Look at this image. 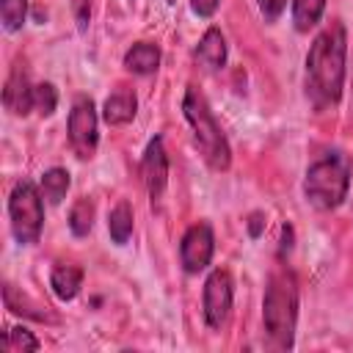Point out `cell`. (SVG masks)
Returning <instances> with one entry per match:
<instances>
[{
	"mask_svg": "<svg viewBox=\"0 0 353 353\" xmlns=\"http://www.w3.org/2000/svg\"><path fill=\"white\" fill-rule=\"evenodd\" d=\"M66 132H69V143L74 149V154L80 160H91L97 154L99 146V119H97V108L88 97H77L72 110H69V121H66Z\"/></svg>",
	"mask_w": 353,
	"mask_h": 353,
	"instance_id": "cell-6",
	"label": "cell"
},
{
	"mask_svg": "<svg viewBox=\"0 0 353 353\" xmlns=\"http://www.w3.org/2000/svg\"><path fill=\"white\" fill-rule=\"evenodd\" d=\"M141 174H143V185H146L149 201L154 207L163 199L165 188H168V154H165V146H163L160 135H154L146 143L143 157H141Z\"/></svg>",
	"mask_w": 353,
	"mask_h": 353,
	"instance_id": "cell-9",
	"label": "cell"
},
{
	"mask_svg": "<svg viewBox=\"0 0 353 353\" xmlns=\"http://www.w3.org/2000/svg\"><path fill=\"white\" fill-rule=\"evenodd\" d=\"M212 254H215V234H212V226H210L207 221L193 223V226L182 234V243H179V259H182L185 273H190V276L201 273V270L212 262Z\"/></svg>",
	"mask_w": 353,
	"mask_h": 353,
	"instance_id": "cell-8",
	"label": "cell"
},
{
	"mask_svg": "<svg viewBox=\"0 0 353 353\" xmlns=\"http://www.w3.org/2000/svg\"><path fill=\"white\" fill-rule=\"evenodd\" d=\"M165 3H171V6H174V3H176V0H165Z\"/></svg>",
	"mask_w": 353,
	"mask_h": 353,
	"instance_id": "cell-28",
	"label": "cell"
},
{
	"mask_svg": "<svg viewBox=\"0 0 353 353\" xmlns=\"http://www.w3.org/2000/svg\"><path fill=\"white\" fill-rule=\"evenodd\" d=\"M132 221H135L132 207H130V201L121 199L108 215V232H110V240L116 245H127V240L132 237Z\"/></svg>",
	"mask_w": 353,
	"mask_h": 353,
	"instance_id": "cell-15",
	"label": "cell"
},
{
	"mask_svg": "<svg viewBox=\"0 0 353 353\" xmlns=\"http://www.w3.org/2000/svg\"><path fill=\"white\" fill-rule=\"evenodd\" d=\"M182 116L193 130V141L212 171H226L232 165V146L199 85H188L182 97Z\"/></svg>",
	"mask_w": 353,
	"mask_h": 353,
	"instance_id": "cell-3",
	"label": "cell"
},
{
	"mask_svg": "<svg viewBox=\"0 0 353 353\" xmlns=\"http://www.w3.org/2000/svg\"><path fill=\"white\" fill-rule=\"evenodd\" d=\"M3 298H6V309L14 312V314H25V317H36V320H44L47 314L41 312L39 303H33L28 295H22L14 284H6L3 287Z\"/></svg>",
	"mask_w": 353,
	"mask_h": 353,
	"instance_id": "cell-19",
	"label": "cell"
},
{
	"mask_svg": "<svg viewBox=\"0 0 353 353\" xmlns=\"http://www.w3.org/2000/svg\"><path fill=\"white\" fill-rule=\"evenodd\" d=\"M69 185H72V176H69V171L61 168V165H52V168H47V171L41 174V193H44V199H47L50 204H61V201L66 199Z\"/></svg>",
	"mask_w": 353,
	"mask_h": 353,
	"instance_id": "cell-16",
	"label": "cell"
},
{
	"mask_svg": "<svg viewBox=\"0 0 353 353\" xmlns=\"http://www.w3.org/2000/svg\"><path fill=\"white\" fill-rule=\"evenodd\" d=\"M135 113H138V99H135V94L127 91V88L113 91V94L105 99V105H102V119H105L110 127H124V124H130V121L135 119Z\"/></svg>",
	"mask_w": 353,
	"mask_h": 353,
	"instance_id": "cell-12",
	"label": "cell"
},
{
	"mask_svg": "<svg viewBox=\"0 0 353 353\" xmlns=\"http://www.w3.org/2000/svg\"><path fill=\"white\" fill-rule=\"evenodd\" d=\"M33 83H30V74L25 69L22 61H17L11 66V74L6 80V88H3V105L8 113L14 116H28L33 110Z\"/></svg>",
	"mask_w": 353,
	"mask_h": 353,
	"instance_id": "cell-10",
	"label": "cell"
},
{
	"mask_svg": "<svg viewBox=\"0 0 353 353\" xmlns=\"http://www.w3.org/2000/svg\"><path fill=\"white\" fill-rule=\"evenodd\" d=\"M281 232H284V237H281V254H284V251H290V248H292V226H290V223H284V229H281Z\"/></svg>",
	"mask_w": 353,
	"mask_h": 353,
	"instance_id": "cell-27",
	"label": "cell"
},
{
	"mask_svg": "<svg viewBox=\"0 0 353 353\" xmlns=\"http://www.w3.org/2000/svg\"><path fill=\"white\" fill-rule=\"evenodd\" d=\"M0 350H6V353H30V350H39V339L28 331V328H22V325H17V328H6L3 331V339H0Z\"/></svg>",
	"mask_w": 353,
	"mask_h": 353,
	"instance_id": "cell-20",
	"label": "cell"
},
{
	"mask_svg": "<svg viewBox=\"0 0 353 353\" xmlns=\"http://www.w3.org/2000/svg\"><path fill=\"white\" fill-rule=\"evenodd\" d=\"M0 19H3L6 33L22 30L28 19V0H0Z\"/></svg>",
	"mask_w": 353,
	"mask_h": 353,
	"instance_id": "cell-21",
	"label": "cell"
},
{
	"mask_svg": "<svg viewBox=\"0 0 353 353\" xmlns=\"http://www.w3.org/2000/svg\"><path fill=\"white\" fill-rule=\"evenodd\" d=\"M262 229H265V218H262V212H251V218H248V234L256 240V237L262 234Z\"/></svg>",
	"mask_w": 353,
	"mask_h": 353,
	"instance_id": "cell-26",
	"label": "cell"
},
{
	"mask_svg": "<svg viewBox=\"0 0 353 353\" xmlns=\"http://www.w3.org/2000/svg\"><path fill=\"white\" fill-rule=\"evenodd\" d=\"M262 323L276 347L290 350L295 345L298 325V281L292 270L276 268L268 276L265 298H262Z\"/></svg>",
	"mask_w": 353,
	"mask_h": 353,
	"instance_id": "cell-2",
	"label": "cell"
},
{
	"mask_svg": "<svg viewBox=\"0 0 353 353\" xmlns=\"http://www.w3.org/2000/svg\"><path fill=\"white\" fill-rule=\"evenodd\" d=\"M232 301H234V281L232 273L226 268H215L201 290V309H204V323L212 331H221L223 323L229 320L232 312Z\"/></svg>",
	"mask_w": 353,
	"mask_h": 353,
	"instance_id": "cell-7",
	"label": "cell"
},
{
	"mask_svg": "<svg viewBox=\"0 0 353 353\" xmlns=\"http://www.w3.org/2000/svg\"><path fill=\"white\" fill-rule=\"evenodd\" d=\"M72 14H74V22H77V30L83 33L91 22V0H72Z\"/></svg>",
	"mask_w": 353,
	"mask_h": 353,
	"instance_id": "cell-24",
	"label": "cell"
},
{
	"mask_svg": "<svg viewBox=\"0 0 353 353\" xmlns=\"http://www.w3.org/2000/svg\"><path fill=\"white\" fill-rule=\"evenodd\" d=\"M50 287L58 301H74L83 287V268L74 262H58L50 273Z\"/></svg>",
	"mask_w": 353,
	"mask_h": 353,
	"instance_id": "cell-11",
	"label": "cell"
},
{
	"mask_svg": "<svg viewBox=\"0 0 353 353\" xmlns=\"http://www.w3.org/2000/svg\"><path fill=\"white\" fill-rule=\"evenodd\" d=\"M94 215H97V207H94V199L83 196L72 204L69 210V229L74 237H85L91 229H94Z\"/></svg>",
	"mask_w": 353,
	"mask_h": 353,
	"instance_id": "cell-18",
	"label": "cell"
},
{
	"mask_svg": "<svg viewBox=\"0 0 353 353\" xmlns=\"http://www.w3.org/2000/svg\"><path fill=\"white\" fill-rule=\"evenodd\" d=\"M325 11V0H292V25L298 33H309Z\"/></svg>",
	"mask_w": 353,
	"mask_h": 353,
	"instance_id": "cell-17",
	"label": "cell"
},
{
	"mask_svg": "<svg viewBox=\"0 0 353 353\" xmlns=\"http://www.w3.org/2000/svg\"><path fill=\"white\" fill-rule=\"evenodd\" d=\"M347 30L339 19L325 25L306 52V97L317 110L334 108L345 88Z\"/></svg>",
	"mask_w": 353,
	"mask_h": 353,
	"instance_id": "cell-1",
	"label": "cell"
},
{
	"mask_svg": "<svg viewBox=\"0 0 353 353\" xmlns=\"http://www.w3.org/2000/svg\"><path fill=\"white\" fill-rule=\"evenodd\" d=\"M196 58L207 69H223L226 66V39L218 28L204 30V36L199 39V47H196Z\"/></svg>",
	"mask_w": 353,
	"mask_h": 353,
	"instance_id": "cell-14",
	"label": "cell"
},
{
	"mask_svg": "<svg viewBox=\"0 0 353 353\" xmlns=\"http://www.w3.org/2000/svg\"><path fill=\"white\" fill-rule=\"evenodd\" d=\"M218 6H221V0H190V11L201 19H210L218 11Z\"/></svg>",
	"mask_w": 353,
	"mask_h": 353,
	"instance_id": "cell-25",
	"label": "cell"
},
{
	"mask_svg": "<svg viewBox=\"0 0 353 353\" xmlns=\"http://www.w3.org/2000/svg\"><path fill=\"white\" fill-rule=\"evenodd\" d=\"M160 66V47L152 41H135L124 52V69L132 74H154Z\"/></svg>",
	"mask_w": 353,
	"mask_h": 353,
	"instance_id": "cell-13",
	"label": "cell"
},
{
	"mask_svg": "<svg viewBox=\"0 0 353 353\" xmlns=\"http://www.w3.org/2000/svg\"><path fill=\"white\" fill-rule=\"evenodd\" d=\"M58 108V91L52 83H36L33 88V110L39 116H52Z\"/></svg>",
	"mask_w": 353,
	"mask_h": 353,
	"instance_id": "cell-22",
	"label": "cell"
},
{
	"mask_svg": "<svg viewBox=\"0 0 353 353\" xmlns=\"http://www.w3.org/2000/svg\"><path fill=\"white\" fill-rule=\"evenodd\" d=\"M350 174H353V163L342 149L323 152L317 160L309 163L303 174L306 201L320 212L336 210L350 190Z\"/></svg>",
	"mask_w": 353,
	"mask_h": 353,
	"instance_id": "cell-4",
	"label": "cell"
},
{
	"mask_svg": "<svg viewBox=\"0 0 353 353\" xmlns=\"http://www.w3.org/2000/svg\"><path fill=\"white\" fill-rule=\"evenodd\" d=\"M8 221L11 234L19 245H33L44 229V193L30 182L19 179L8 193Z\"/></svg>",
	"mask_w": 353,
	"mask_h": 353,
	"instance_id": "cell-5",
	"label": "cell"
},
{
	"mask_svg": "<svg viewBox=\"0 0 353 353\" xmlns=\"http://www.w3.org/2000/svg\"><path fill=\"white\" fill-rule=\"evenodd\" d=\"M259 14L265 17V22H276L281 17V11L287 8V0H256Z\"/></svg>",
	"mask_w": 353,
	"mask_h": 353,
	"instance_id": "cell-23",
	"label": "cell"
}]
</instances>
